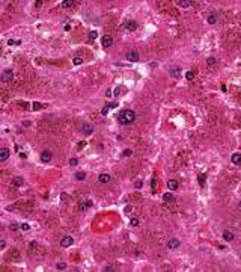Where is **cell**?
Returning a JSON list of instances; mask_svg holds the SVG:
<instances>
[{"label": "cell", "mask_w": 241, "mask_h": 272, "mask_svg": "<svg viewBox=\"0 0 241 272\" xmlns=\"http://www.w3.org/2000/svg\"><path fill=\"white\" fill-rule=\"evenodd\" d=\"M14 186H17V188H20V186H23L24 185V180L21 178V177H15V178H12V182H11Z\"/></svg>", "instance_id": "9a60e30c"}, {"label": "cell", "mask_w": 241, "mask_h": 272, "mask_svg": "<svg viewBox=\"0 0 241 272\" xmlns=\"http://www.w3.org/2000/svg\"><path fill=\"white\" fill-rule=\"evenodd\" d=\"M12 79H14V71L12 70H5L2 73V80L3 82H11Z\"/></svg>", "instance_id": "8992f818"}, {"label": "cell", "mask_w": 241, "mask_h": 272, "mask_svg": "<svg viewBox=\"0 0 241 272\" xmlns=\"http://www.w3.org/2000/svg\"><path fill=\"white\" fill-rule=\"evenodd\" d=\"M109 109H112L110 104H106V106L103 107V115H107V110H109Z\"/></svg>", "instance_id": "f1b7e54d"}, {"label": "cell", "mask_w": 241, "mask_h": 272, "mask_svg": "<svg viewBox=\"0 0 241 272\" xmlns=\"http://www.w3.org/2000/svg\"><path fill=\"white\" fill-rule=\"evenodd\" d=\"M223 239H225L226 242H232V240L235 239V236H234L232 231H228V230H226V231H223Z\"/></svg>", "instance_id": "8fae6325"}, {"label": "cell", "mask_w": 241, "mask_h": 272, "mask_svg": "<svg viewBox=\"0 0 241 272\" xmlns=\"http://www.w3.org/2000/svg\"><path fill=\"white\" fill-rule=\"evenodd\" d=\"M8 157H9V150L8 148H2L0 150V160L5 162V160H8Z\"/></svg>", "instance_id": "5bb4252c"}, {"label": "cell", "mask_w": 241, "mask_h": 272, "mask_svg": "<svg viewBox=\"0 0 241 272\" xmlns=\"http://www.w3.org/2000/svg\"><path fill=\"white\" fill-rule=\"evenodd\" d=\"M119 123L122 124V126H128V124H133L134 123V119H136V113H134V110H131V109H125L124 112H121V115H119Z\"/></svg>", "instance_id": "6da1fadb"}, {"label": "cell", "mask_w": 241, "mask_h": 272, "mask_svg": "<svg viewBox=\"0 0 241 272\" xmlns=\"http://www.w3.org/2000/svg\"><path fill=\"white\" fill-rule=\"evenodd\" d=\"M84 145H86V142H80L78 144V150H81V147H84Z\"/></svg>", "instance_id": "ab89813d"}, {"label": "cell", "mask_w": 241, "mask_h": 272, "mask_svg": "<svg viewBox=\"0 0 241 272\" xmlns=\"http://www.w3.org/2000/svg\"><path fill=\"white\" fill-rule=\"evenodd\" d=\"M163 200H164V201H172V200H173V195H172L170 192H166V194L163 195Z\"/></svg>", "instance_id": "603a6c76"}, {"label": "cell", "mask_w": 241, "mask_h": 272, "mask_svg": "<svg viewBox=\"0 0 241 272\" xmlns=\"http://www.w3.org/2000/svg\"><path fill=\"white\" fill-rule=\"evenodd\" d=\"M169 74H170L172 77L178 79V77L181 76V67H178V65H173V67H170V68H169Z\"/></svg>", "instance_id": "5b68a950"}, {"label": "cell", "mask_w": 241, "mask_h": 272, "mask_svg": "<svg viewBox=\"0 0 241 272\" xmlns=\"http://www.w3.org/2000/svg\"><path fill=\"white\" fill-rule=\"evenodd\" d=\"M20 227H21V230H26V231H27V230L30 228V227H29V224H21Z\"/></svg>", "instance_id": "d6a6232c"}, {"label": "cell", "mask_w": 241, "mask_h": 272, "mask_svg": "<svg viewBox=\"0 0 241 272\" xmlns=\"http://www.w3.org/2000/svg\"><path fill=\"white\" fill-rule=\"evenodd\" d=\"M41 107H42L41 103H33V109H35V110H38V109H41Z\"/></svg>", "instance_id": "4dcf8cb0"}, {"label": "cell", "mask_w": 241, "mask_h": 272, "mask_svg": "<svg viewBox=\"0 0 241 272\" xmlns=\"http://www.w3.org/2000/svg\"><path fill=\"white\" fill-rule=\"evenodd\" d=\"M101 44H103V47H104V48H109V47H112V45H113V38H112L110 35H106V36H103Z\"/></svg>", "instance_id": "277c9868"}, {"label": "cell", "mask_w": 241, "mask_h": 272, "mask_svg": "<svg viewBox=\"0 0 241 272\" xmlns=\"http://www.w3.org/2000/svg\"><path fill=\"white\" fill-rule=\"evenodd\" d=\"M207 64H208V67H213V65L216 64V59H214V57H208V59H207Z\"/></svg>", "instance_id": "83f0119b"}, {"label": "cell", "mask_w": 241, "mask_h": 272, "mask_svg": "<svg viewBox=\"0 0 241 272\" xmlns=\"http://www.w3.org/2000/svg\"><path fill=\"white\" fill-rule=\"evenodd\" d=\"M155 191V177H152V192Z\"/></svg>", "instance_id": "74e56055"}, {"label": "cell", "mask_w": 241, "mask_h": 272, "mask_svg": "<svg viewBox=\"0 0 241 272\" xmlns=\"http://www.w3.org/2000/svg\"><path fill=\"white\" fill-rule=\"evenodd\" d=\"M130 154H133V150H125L124 151V156H130Z\"/></svg>", "instance_id": "e575fe53"}, {"label": "cell", "mask_w": 241, "mask_h": 272, "mask_svg": "<svg viewBox=\"0 0 241 272\" xmlns=\"http://www.w3.org/2000/svg\"><path fill=\"white\" fill-rule=\"evenodd\" d=\"M72 244H74L72 236H65V237L60 240V247H62V248H68V247H71Z\"/></svg>", "instance_id": "52a82bcc"}, {"label": "cell", "mask_w": 241, "mask_h": 272, "mask_svg": "<svg viewBox=\"0 0 241 272\" xmlns=\"http://www.w3.org/2000/svg\"><path fill=\"white\" fill-rule=\"evenodd\" d=\"M97 36H98L97 30H90V32H89V41H90V42H92V41H95V39H97Z\"/></svg>", "instance_id": "ffe728a7"}, {"label": "cell", "mask_w": 241, "mask_h": 272, "mask_svg": "<svg viewBox=\"0 0 241 272\" xmlns=\"http://www.w3.org/2000/svg\"><path fill=\"white\" fill-rule=\"evenodd\" d=\"M74 5V0H62L60 2V6L62 8H71Z\"/></svg>", "instance_id": "e0dca14e"}, {"label": "cell", "mask_w": 241, "mask_h": 272, "mask_svg": "<svg viewBox=\"0 0 241 272\" xmlns=\"http://www.w3.org/2000/svg\"><path fill=\"white\" fill-rule=\"evenodd\" d=\"M84 207H92V201H89V200H87V201L84 203Z\"/></svg>", "instance_id": "8d00e7d4"}, {"label": "cell", "mask_w": 241, "mask_h": 272, "mask_svg": "<svg viewBox=\"0 0 241 272\" xmlns=\"http://www.w3.org/2000/svg\"><path fill=\"white\" fill-rule=\"evenodd\" d=\"M51 159H53V153H51L48 148H47V150H44V151L41 153V160H42L44 163H48Z\"/></svg>", "instance_id": "3957f363"}, {"label": "cell", "mask_w": 241, "mask_h": 272, "mask_svg": "<svg viewBox=\"0 0 241 272\" xmlns=\"http://www.w3.org/2000/svg\"><path fill=\"white\" fill-rule=\"evenodd\" d=\"M142 186H143V182H142V180H137V182H136V188H137V189H140Z\"/></svg>", "instance_id": "1f68e13d"}, {"label": "cell", "mask_w": 241, "mask_h": 272, "mask_svg": "<svg viewBox=\"0 0 241 272\" xmlns=\"http://www.w3.org/2000/svg\"><path fill=\"white\" fill-rule=\"evenodd\" d=\"M104 271H106V272H115L116 269H115V268H112V266H107V268H106Z\"/></svg>", "instance_id": "836d02e7"}, {"label": "cell", "mask_w": 241, "mask_h": 272, "mask_svg": "<svg viewBox=\"0 0 241 272\" xmlns=\"http://www.w3.org/2000/svg\"><path fill=\"white\" fill-rule=\"evenodd\" d=\"M77 163H78V160H77V159H75V157H72V159H71V160H69V165H71V166H75V165H77Z\"/></svg>", "instance_id": "f546056e"}, {"label": "cell", "mask_w": 241, "mask_h": 272, "mask_svg": "<svg viewBox=\"0 0 241 272\" xmlns=\"http://www.w3.org/2000/svg\"><path fill=\"white\" fill-rule=\"evenodd\" d=\"M130 225H131V227H137V225H139V219H137V218H131V219H130Z\"/></svg>", "instance_id": "4316f807"}, {"label": "cell", "mask_w": 241, "mask_h": 272, "mask_svg": "<svg viewBox=\"0 0 241 272\" xmlns=\"http://www.w3.org/2000/svg\"><path fill=\"white\" fill-rule=\"evenodd\" d=\"M179 3V6H182V8H188L193 2H190V0H181V2H178Z\"/></svg>", "instance_id": "7402d4cb"}, {"label": "cell", "mask_w": 241, "mask_h": 272, "mask_svg": "<svg viewBox=\"0 0 241 272\" xmlns=\"http://www.w3.org/2000/svg\"><path fill=\"white\" fill-rule=\"evenodd\" d=\"M205 180H207V175H205V174H199L198 182H199V185H201V186H205Z\"/></svg>", "instance_id": "ac0fdd59"}, {"label": "cell", "mask_w": 241, "mask_h": 272, "mask_svg": "<svg viewBox=\"0 0 241 272\" xmlns=\"http://www.w3.org/2000/svg\"><path fill=\"white\" fill-rule=\"evenodd\" d=\"M41 3H42V0H36V2H35L36 6H41Z\"/></svg>", "instance_id": "60d3db41"}, {"label": "cell", "mask_w": 241, "mask_h": 272, "mask_svg": "<svg viewBox=\"0 0 241 272\" xmlns=\"http://www.w3.org/2000/svg\"><path fill=\"white\" fill-rule=\"evenodd\" d=\"M72 64H74V65H81V64H83V59L77 56V57H74V59H72Z\"/></svg>", "instance_id": "d4e9b609"}, {"label": "cell", "mask_w": 241, "mask_h": 272, "mask_svg": "<svg viewBox=\"0 0 241 272\" xmlns=\"http://www.w3.org/2000/svg\"><path fill=\"white\" fill-rule=\"evenodd\" d=\"M185 79H187V80H193V79H195V73H193V71H187V73H185Z\"/></svg>", "instance_id": "484cf974"}, {"label": "cell", "mask_w": 241, "mask_h": 272, "mask_svg": "<svg viewBox=\"0 0 241 272\" xmlns=\"http://www.w3.org/2000/svg\"><path fill=\"white\" fill-rule=\"evenodd\" d=\"M238 206H240V209H241V201H240V204H238Z\"/></svg>", "instance_id": "7bdbcfd3"}, {"label": "cell", "mask_w": 241, "mask_h": 272, "mask_svg": "<svg viewBox=\"0 0 241 272\" xmlns=\"http://www.w3.org/2000/svg\"><path fill=\"white\" fill-rule=\"evenodd\" d=\"M81 133L84 135V136H89V135H92L93 133V126L92 124H83V127H81Z\"/></svg>", "instance_id": "ba28073f"}, {"label": "cell", "mask_w": 241, "mask_h": 272, "mask_svg": "<svg viewBox=\"0 0 241 272\" xmlns=\"http://www.w3.org/2000/svg\"><path fill=\"white\" fill-rule=\"evenodd\" d=\"M56 268H57L59 271H65V268H66V263H65V262H59V263L56 265Z\"/></svg>", "instance_id": "cb8c5ba5"}, {"label": "cell", "mask_w": 241, "mask_h": 272, "mask_svg": "<svg viewBox=\"0 0 241 272\" xmlns=\"http://www.w3.org/2000/svg\"><path fill=\"white\" fill-rule=\"evenodd\" d=\"M119 92H121V89H119V88H116V89H115V95H118Z\"/></svg>", "instance_id": "b9f144b4"}, {"label": "cell", "mask_w": 241, "mask_h": 272, "mask_svg": "<svg viewBox=\"0 0 241 272\" xmlns=\"http://www.w3.org/2000/svg\"><path fill=\"white\" fill-rule=\"evenodd\" d=\"M125 57H127L128 62H137V61H139V53H137L136 50H128V51L125 53Z\"/></svg>", "instance_id": "7a4b0ae2"}, {"label": "cell", "mask_w": 241, "mask_h": 272, "mask_svg": "<svg viewBox=\"0 0 241 272\" xmlns=\"http://www.w3.org/2000/svg\"><path fill=\"white\" fill-rule=\"evenodd\" d=\"M98 182H100V183H109V182H110V175H109V174H100Z\"/></svg>", "instance_id": "2e32d148"}, {"label": "cell", "mask_w": 241, "mask_h": 272, "mask_svg": "<svg viewBox=\"0 0 241 272\" xmlns=\"http://www.w3.org/2000/svg\"><path fill=\"white\" fill-rule=\"evenodd\" d=\"M11 230H18V224H11Z\"/></svg>", "instance_id": "d590c367"}, {"label": "cell", "mask_w": 241, "mask_h": 272, "mask_svg": "<svg viewBox=\"0 0 241 272\" xmlns=\"http://www.w3.org/2000/svg\"><path fill=\"white\" fill-rule=\"evenodd\" d=\"M179 245H181V242H179L178 239H175V237L169 239V242H167V247H169L170 250H176V248H178Z\"/></svg>", "instance_id": "9c48e42d"}, {"label": "cell", "mask_w": 241, "mask_h": 272, "mask_svg": "<svg viewBox=\"0 0 241 272\" xmlns=\"http://www.w3.org/2000/svg\"><path fill=\"white\" fill-rule=\"evenodd\" d=\"M231 162L234 165H241V154L240 153H234L232 157H231Z\"/></svg>", "instance_id": "7c38bea8"}, {"label": "cell", "mask_w": 241, "mask_h": 272, "mask_svg": "<svg viewBox=\"0 0 241 272\" xmlns=\"http://www.w3.org/2000/svg\"><path fill=\"white\" fill-rule=\"evenodd\" d=\"M125 27H127V30L133 32V30H136V29H137V23L130 20V21H127V23H125Z\"/></svg>", "instance_id": "4fadbf2b"}, {"label": "cell", "mask_w": 241, "mask_h": 272, "mask_svg": "<svg viewBox=\"0 0 241 272\" xmlns=\"http://www.w3.org/2000/svg\"><path fill=\"white\" fill-rule=\"evenodd\" d=\"M178 188H179V183L176 180H169L167 182V189L169 191H176Z\"/></svg>", "instance_id": "30bf717a"}, {"label": "cell", "mask_w": 241, "mask_h": 272, "mask_svg": "<svg viewBox=\"0 0 241 272\" xmlns=\"http://www.w3.org/2000/svg\"><path fill=\"white\" fill-rule=\"evenodd\" d=\"M5 247H6V242H5V240H0V248H2V250H3V248H5Z\"/></svg>", "instance_id": "f35d334b"}, {"label": "cell", "mask_w": 241, "mask_h": 272, "mask_svg": "<svg viewBox=\"0 0 241 272\" xmlns=\"http://www.w3.org/2000/svg\"><path fill=\"white\" fill-rule=\"evenodd\" d=\"M75 178H77V180H84V178H86V172H83V171L75 172Z\"/></svg>", "instance_id": "44dd1931"}, {"label": "cell", "mask_w": 241, "mask_h": 272, "mask_svg": "<svg viewBox=\"0 0 241 272\" xmlns=\"http://www.w3.org/2000/svg\"><path fill=\"white\" fill-rule=\"evenodd\" d=\"M208 23H210V24H216V23H217V15H216V14H211V15L208 17Z\"/></svg>", "instance_id": "d6986e66"}]
</instances>
